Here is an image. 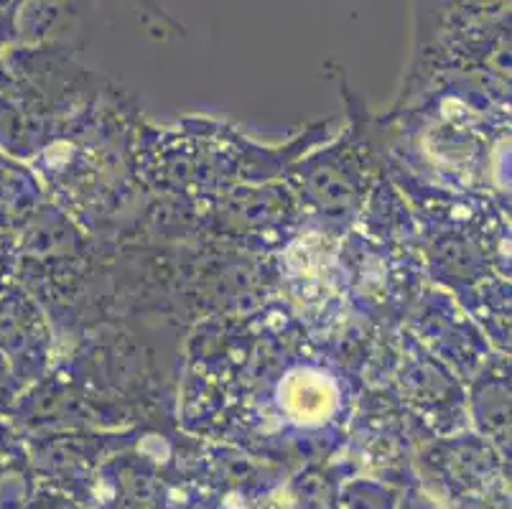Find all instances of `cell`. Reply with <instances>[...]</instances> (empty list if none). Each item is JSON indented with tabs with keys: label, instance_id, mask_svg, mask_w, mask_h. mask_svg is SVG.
<instances>
[{
	"label": "cell",
	"instance_id": "cell-1",
	"mask_svg": "<svg viewBox=\"0 0 512 509\" xmlns=\"http://www.w3.org/2000/svg\"><path fill=\"white\" fill-rule=\"evenodd\" d=\"M283 400L296 418L314 423L332 413L334 390L324 377L299 372V375L288 377L286 387H283Z\"/></svg>",
	"mask_w": 512,
	"mask_h": 509
}]
</instances>
